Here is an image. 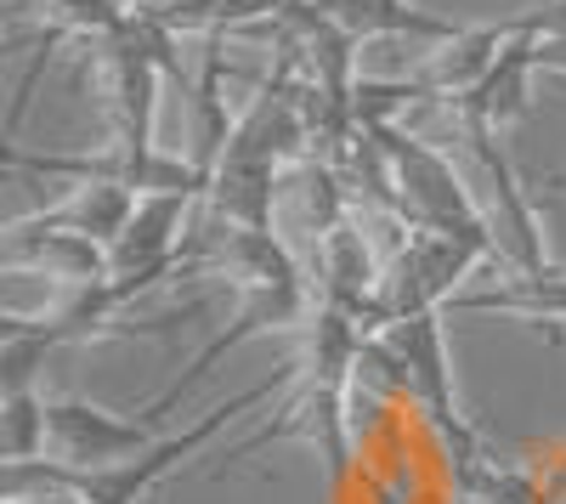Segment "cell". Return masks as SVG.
Returning a JSON list of instances; mask_svg holds the SVG:
<instances>
[{
    "label": "cell",
    "mask_w": 566,
    "mask_h": 504,
    "mask_svg": "<svg viewBox=\"0 0 566 504\" xmlns=\"http://www.w3.org/2000/svg\"><path fill=\"white\" fill-rule=\"evenodd\" d=\"M448 306L453 312H504V317H527V324H566V266L510 272L504 284L453 295Z\"/></svg>",
    "instance_id": "obj_10"
},
{
    "label": "cell",
    "mask_w": 566,
    "mask_h": 504,
    "mask_svg": "<svg viewBox=\"0 0 566 504\" xmlns=\"http://www.w3.org/2000/svg\"><path fill=\"white\" fill-rule=\"evenodd\" d=\"M482 261H493L482 244L453 239V233H431V227H413V233L402 239V250L386 261L391 324L397 317H419V312H442Z\"/></svg>",
    "instance_id": "obj_4"
},
{
    "label": "cell",
    "mask_w": 566,
    "mask_h": 504,
    "mask_svg": "<svg viewBox=\"0 0 566 504\" xmlns=\"http://www.w3.org/2000/svg\"><path fill=\"white\" fill-rule=\"evenodd\" d=\"M533 74H538V7L522 12V29H515V40L504 45V57L488 69V80L470 91V97H459L470 114H482L488 125H515L527 119L533 108Z\"/></svg>",
    "instance_id": "obj_8"
},
{
    "label": "cell",
    "mask_w": 566,
    "mask_h": 504,
    "mask_svg": "<svg viewBox=\"0 0 566 504\" xmlns=\"http://www.w3.org/2000/svg\"><path fill=\"white\" fill-rule=\"evenodd\" d=\"M301 329H306V357L295 363V391L283 397L277 420L250 431L239 448H227L221 453L227 465L210 471V476H227L239 460H250V453H261V448H272L283 437L312 442L323 460L335 465V476L346 471V386H352V369L368 357L374 340L363 335V324H352L346 312L323 306V301H317V312L306 317Z\"/></svg>",
    "instance_id": "obj_1"
},
{
    "label": "cell",
    "mask_w": 566,
    "mask_h": 504,
    "mask_svg": "<svg viewBox=\"0 0 566 504\" xmlns=\"http://www.w3.org/2000/svg\"><path fill=\"white\" fill-rule=\"evenodd\" d=\"M448 108V130H453V148L464 159V176L470 188H476L488 221H493V239H499V261L510 272H549V244H544V216L527 193L522 170H515V159L504 154L499 143V125H488L482 114H470L464 103H442Z\"/></svg>",
    "instance_id": "obj_2"
},
{
    "label": "cell",
    "mask_w": 566,
    "mask_h": 504,
    "mask_svg": "<svg viewBox=\"0 0 566 504\" xmlns=\"http://www.w3.org/2000/svg\"><path fill=\"white\" fill-rule=\"evenodd\" d=\"M0 408H7V460H40L45 453V397L0 391Z\"/></svg>",
    "instance_id": "obj_12"
},
{
    "label": "cell",
    "mask_w": 566,
    "mask_h": 504,
    "mask_svg": "<svg viewBox=\"0 0 566 504\" xmlns=\"http://www.w3.org/2000/svg\"><path fill=\"white\" fill-rule=\"evenodd\" d=\"M159 431L148 420H119L97 402H80V397H63V402H45V453L40 460H57L69 471H114L125 460H142Z\"/></svg>",
    "instance_id": "obj_5"
},
{
    "label": "cell",
    "mask_w": 566,
    "mask_h": 504,
    "mask_svg": "<svg viewBox=\"0 0 566 504\" xmlns=\"http://www.w3.org/2000/svg\"><path fill=\"white\" fill-rule=\"evenodd\" d=\"M136 204H142V193L125 188V181H74V193H69V199L34 210L29 221H40V227H63V233H91L97 244L114 250L119 233L130 227V216H136Z\"/></svg>",
    "instance_id": "obj_9"
},
{
    "label": "cell",
    "mask_w": 566,
    "mask_h": 504,
    "mask_svg": "<svg viewBox=\"0 0 566 504\" xmlns=\"http://www.w3.org/2000/svg\"><path fill=\"white\" fill-rule=\"evenodd\" d=\"M386 154V170H391V188L408 210L413 227H431V233H453V239H470L482 244L493 261H499V239H493V221L470 188L464 165H453L448 148L424 143V136L402 130V125H374L368 130Z\"/></svg>",
    "instance_id": "obj_3"
},
{
    "label": "cell",
    "mask_w": 566,
    "mask_h": 504,
    "mask_svg": "<svg viewBox=\"0 0 566 504\" xmlns=\"http://www.w3.org/2000/svg\"><path fill=\"white\" fill-rule=\"evenodd\" d=\"M317 12H328L340 29H352L357 40H419V45H437L448 40L459 23L431 18V12H413L408 0H312Z\"/></svg>",
    "instance_id": "obj_11"
},
{
    "label": "cell",
    "mask_w": 566,
    "mask_h": 504,
    "mask_svg": "<svg viewBox=\"0 0 566 504\" xmlns=\"http://www.w3.org/2000/svg\"><path fill=\"white\" fill-rule=\"evenodd\" d=\"M515 29H522V12H510L499 23H459L448 40L424 45V57H419V69L408 80L419 85L424 103H459V97H470V91L488 80V69L504 57V45L515 40Z\"/></svg>",
    "instance_id": "obj_6"
},
{
    "label": "cell",
    "mask_w": 566,
    "mask_h": 504,
    "mask_svg": "<svg viewBox=\"0 0 566 504\" xmlns=\"http://www.w3.org/2000/svg\"><path fill=\"white\" fill-rule=\"evenodd\" d=\"M7 266L45 272V279L74 284V290H97L114 279V250L97 244L91 233H63V227H40L23 216L7 233Z\"/></svg>",
    "instance_id": "obj_7"
},
{
    "label": "cell",
    "mask_w": 566,
    "mask_h": 504,
    "mask_svg": "<svg viewBox=\"0 0 566 504\" xmlns=\"http://www.w3.org/2000/svg\"><path fill=\"white\" fill-rule=\"evenodd\" d=\"M538 74H566V0H538Z\"/></svg>",
    "instance_id": "obj_13"
}]
</instances>
